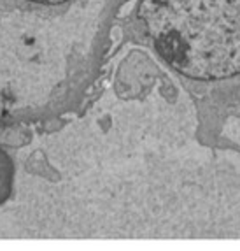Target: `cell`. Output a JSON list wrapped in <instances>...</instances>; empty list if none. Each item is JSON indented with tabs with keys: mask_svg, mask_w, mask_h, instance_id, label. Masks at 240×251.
<instances>
[{
	"mask_svg": "<svg viewBox=\"0 0 240 251\" xmlns=\"http://www.w3.org/2000/svg\"><path fill=\"white\" fill-rule=\"evenodd\" d=\"M139 18L161 56L184 75L240 74V0H142Z\"/></svg>",
	"mask_w": 240,
	"mask_h": 251,
	"instance_id": "1",
	"label": "cell"
}]
</instances>
